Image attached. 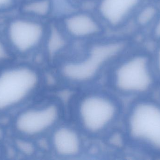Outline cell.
Instances as JSON below:
<instances>
[{
	"label": "cell",
	"mask_w": 160,
	"mask_h": 160,
	"mask_svg": "<svg viewBox=\"0 0 160 160\" xmlns=\"http://www.w3.org/2000/svg\"><path fill=\"white\" fill-rule=\"evenodd\" d=\"M51 156L61 159L79 158L86 152L89 140L68 118L56 126L45 139Z\"/></svg>",
	"instance_id": "cell-8"
},
{
	"label": "cell",
	"mask_w": 160,
	"mask_h": 160,
	"mask_svg": "<svg viewBox=\"0 0 160 160\" xmlns=\"http://www.w3.org/2000/svg\"><path fill=\"white\" fill-rule=\"evenodd\" d=\"M47 26L43 21L20 14L7 19L2 33L15 57L27 58L42 49Z\"/></svg>",
	"instance_id": "cell-7"
},
{
	"label": "cell",
	"mask_w": 160,
	"mask_h": 160,
	"mask_svg": "<svg viewBox=\"0 0 160 160\" xmlns=\"http://www.w3.org/2000/svg\"><path fill=\"white\" fill-rule=\"evenodd\" d=\"M154 34L156 37L160 39V18L158 21L155 25Z\"/></svg>",
	"instance_id": "cell-17"
},
{
	"label": "cell",
	"mask_w": 160,
	"mask_h": 160,
	"mask_svg": "<svg viewBox=\"0 0 160 160\" xmlns=\"http://www.w3.org/2000/svg\"><path fill=\"white\" fill-rule=\"evenodd\" d=\"M102 84L122 98L133 99L151 96L160 82L152 57L127 52L111 67Z\"/></svg>",
	"instance_id": "cell-5"
},
{
	"label": "cell",
	"mask_w": 160,
	"mask_h": 160,
	"mask_svg": "<svg viewBox=\"0 0 160 160\" xmlns=\"http://www.w3.org/2000/svg\"><path fill=\"white\" fill-rule=\"evenodd\" d=\"M77 2H79L83 3H94V4L96 3L97 0H75Z\"/></svg>",
	"instance_id": "cell-18"
},
{
	"label": "cell",
	"mask_w": 160,
	"mask_h": 160,
	"mask_svg": "<svg viewBox=\"0 0 160 160\" xmlns=\"http://www.w3.org/2000/svg\"><path fill=\"white\" fill-rule=\"evenodd\" d=\"M4 153L3 147L0 143V159L4 157Z\"/></svg>",
	"instance_id": "cell-19"
},
{
	"label": "cell",
	"mask_w": 160,
	"mask_h": 160,
	"mask_svg": "<svg viewBox=\"0 0 160 160\" xmlns=\"http://www.w3.org/2000/svg\"><path fill=\"white\" fill-rule=\"evenodd\" d=\"M153 60L155 70L160 82V48L157 51L155 57H153Z\"/></svg>",
	"instance_id": "cell-16"
},
{
	"label": "cell",
	"mask_w": 160,
	"mask_h": 160,
	"mask_svg": "<svg viewBox=\"0 0 160 160\" xmlns=\"http://www.w3.org/2000/svg\"><path fill=\"white\" fill-rule=\"evenodd\" d=\"M20 14L45 21L54 13L53 0H22Z\"/></svg>",
	"instance_id": "cell-12"
},
{
	"label": "cell",
	"mask_w": 160,
	"mask_h": 160,
	"mask_svg": "<svg viewBox=\"0 0 160 160\" xmlns=\"http://www.w3.org/2000/svg\"><path fill=\"white\" fill-rule=\"evenodd\" d=\"M122 99L102 84L74 91L66 102L68 118L88 140L102 139L121 124Z\"/></svg>",
	"instance_id": "cell-2"
},
{
	"label": "cell",
	"mask_w": 160,
	"mask_h": 160,
	"mask_svg": "<svg viewBox=\"0 0 160 160\" xmlns=\"http://www.w3.org/2000/svg\"><path fill=\"white\" fill-rule=\"evenodd\" d=\"M157 8L153 5H148L139 11L137 16V22L139 25L145 26L148 25L156 18Z\"/></svg>",
	"instance_id": "cell-13"
},
{
	"label": "cell",
	"mask_w": 160,
	"mask_h": 160,
	"mask_svg": "<svg viewBox=\"0 0 160 160\" xmlns=\"http://www.w3.org/2000/svg\"><path fill=\"white\" fill-rule=\"evenodd\" d=\"M15 57L2 33L0 32V66L14 60Z\"/></svg>",
	"instance_id": "cell-14"
},
{
	"label": "cell",
	"mask_w": 160,
	"mask_h": 160,
	"mask_svg": "<svg viewBox=\"0 0 160 160\" xmlns=\"http://www.w3.org/2000/svg\"><path fill=\"white\" fill-rule=\"evenodd\" d=\"M45 92L14 114L11 128L22 140L33 142L45 140L67 118L66 102L58 95Z\"/></svg>",
	"instance_id": "cell-6"
},
{
	"label": "cell",
	"mask_w": 160,
	"mask_h": 160,
	"mask_svg": "<svg viewBox=\"0 0 160 160\" xmlns=\"http://www.w3.org/2000/svg\"><path fill=\"white\" fill-rule=\"evenodd\" d=\"M121 126L126 144L160 157V101L152 96L132 99L125 107Z\"/></svg>",
	"instance_id": "cell-4"
},
{
	"label": "cell",
	"mask_w": 160,
	"mask_h": 160,
	"mask_svg": "<svg viewBox=\"0 0 160 160\" xmlns=\"http://www.w3.org/2000/svg\"><path fill=\"white\" fill-rule=\"evenodd\" d=\"M47 72L28 61L0 66V116L13 114L45 92Z\"/></svg>",
	"instance_id": "cell-3"
},
{
	"label": "cell",
	"mask_w": 160,
	"mask_h": 160,
	"mask_svg": "<svg viewBox=\"0 0 160 160\" xmlns=\"http://www.w3.org/2000/svg\"><path fill=\"white\" fill-rule=\"evenodd\" d=\"M73 43L58 20L50 22L41 49L49 70L72 50Z\"/></svg>",
	"instance_id": "cell-11"
},
{
	"label": "cell",
	"mask_w": 160,
	"mask_h": 160,
	"mask_svg": "<svg viewBox=\"0 0 160 160\" xmlns=\"http://www.w3.org/2000/svg\"><path fill=\"white\" fill-rule=\"evenodd\" d=\"M141 0H97L95 10L107 30L117 31L129 20Z\"/></svg>",
	"instance_id": "cell-10"
},
{
	"label": "cell",
	"mask_w": 160,
	"mask_h": 160,
	"mask_svg": "<svg viewBox=\"0 0 160 160\" xmlns=\"http://www.w3.org/2000/svg\"><path fill=\"white\" fill-rule=\"evenodd\" d=\"M19 0H0V13H5L15 8Z\"/></svg>",
	"instance_id": "cell-15"
},
{
	"label": "cell",
	"mask_w": 160,
	"mask_h": 160,
	"mask_svg": "<svg viewBox=\"0 0 160 160\" xmlns=\"http://www.w3.org/2000/svg\"><path fill=\"white\" fill-rule=\"evenodd\" d=\"M49 70L54 80L72 92L102 84L111 67L128 51L125 39L104 37L86 43Z\"/></svg>",
	"instance_id": "cell-1"
},
{
	"label": "cell",
	"mask_w": 160,
	"mask_h": 160,
	"mask_svg": "<svg viewBox=\"0 0 160 160\" xmlns=\"http://www.w3.org/2000/svg\"><path fill=\"white\" fill-rule=\"evenodd\" d=\"M60 25L73 42L88 43L104 37L107 31L95 11L77 9L58 20Z\"/></svg>",
	"instance_id": "cell-9"
}]
</instances>
